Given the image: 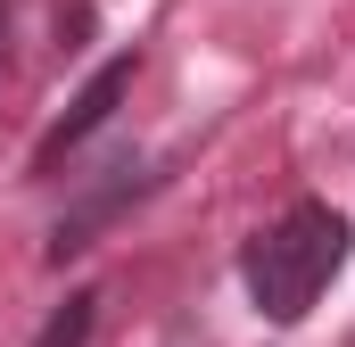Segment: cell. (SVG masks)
Masks as SVG:
<instances>
[{
	"label": "cell",
	"instance_id": "cell-1",
	"mask_svg": "<svg viewBox=\"0 0 355 347\" xmlns=\"http://www.w3.org/2000/svg\"><path fill=\"white\" fill-rule=\"evenodd\" d=\"M355 248V223L331 198H289L265 232L240 248V289L265 323H306L314 298L339 281V264Z\"/></svg>",
	"mask_w": 355,
	"mask_h": 347
},
{
	"label": "cell",
	"instance_id": "cell-2",
	"mask_svg": "<svg viewBox=\"0 0 355 347\" xmlns=\"http://www.w3.org/2000/svg\"><path fill=\"white\" fill-rule=\"evenodd\" d=\"M132 67H141V58H132V50H116V58H107V67H99V75H91V83L67 99V116H58V124L42 133V149H33V182H58V166L83 149V141L107 124V116H116V108H124V91H132Z\"/></svg>",
	"mask_w": 355,
	"mask_h": 347
},
{
	"label": "cell",
	"instance_id": "cell-3",
	"mask_svg": "<svg viewBox=\"0 0 355 347\" xmlns=\"http://www.w3.org/2000/svg\"><path fill=\"white\" fill-rule=\"evenodd\" d=\"M149 182H157V174L141 166V158H124V166H107V182H91L83 198H75V207L58 215V232H50V248H42V257H50V264L83 257V248H91V232H99V223H107V215H116L124 198H141Z\"/></svg>",
	"mask_w": 355,
	"mask_h": 347
},
{
	"label": "cell",
	"instance_id": "cell-4",
	"mask_svg": "<svg viewBox=\"0 0 355 347\" xmlns=\"http://www.w3.org/2000/svg\"><path fill=\"white\" fill-rule=\"evenodd\" d=\"M91 323H99V298H91V289H75V298L42 323V339H33V347H91Z\"/></svg>",
	"mask_w": 355,
	"mask_h": 347
}]
</instances>
